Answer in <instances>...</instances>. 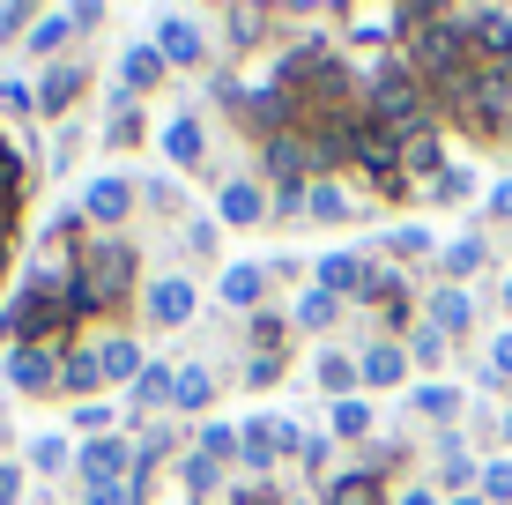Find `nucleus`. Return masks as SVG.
I'll list each match as a JSON object with an SVG mask.
<instances>
[{"label": "nucleus", "mask_w": 512, "mask_h": 505, "mask_svg": "<svg viewBox=\"0 0 512 505\" xmlns=\"http://www.w3.org/2000/svg\"><path fill=\"white\" fill-rule=\"evenodd\" d=\"M372 127H386V134H401V142H409V134H423V119H431V104H423V82L409 75V60H386L379 75H372Z\"/></svg>", "instance_id": "obj_1"}, {"label": "nucleus", "mask_w": 512, "mask_h": 505, "mask_svg": "<svg viewBox=\"0 0 512 505\" xmlns=\"http://www.w3.org/2000/svg\"><path fill=\"white\" fill-rule=\"evenodd\" d=\"M75 283L90 290L97 312L119 305V298L134 290V246H127V238H90V246H82V260H75Z\"/></svg>", "instance_id": "obj_2"}, {"label": "nucleus", "mask_w": 512, "mask_h": 505, "mask_svg": "<svg viewBox=\"0 0 512 505\" xmlns=\"http://www.w3.org/2000/svg\"><path fill=\"white\" fill-rule=\"evenodd\" d=\"M260 164H268V179H275V194H305L312 186V134H275V142H260Z\"/></svg>", "instance_id": "obj_3"}, {"label": "nucleus", "mask_w": 512, "mask_h": 505, "mask_svg": "<svg viewBox=\"0 0 512 505\" xmlns=\"http://www.w3.org/2000/svg\"><path fill=\"white\" fill-rule=\"evenodd\" d=\"M75 468H82V483H90V491H104V483H134V446L119 439V431H112V439H90V446L75 454Z\"/></svg>", "instance_id": "obj_4"}, {"label": "nucleus", "mask_w": 512, "mask_h": 505, "mask_svg": "<svg viewBox=\"0 0 512 505\" xmlns=\"http://www.w3.org/2000/svg\"><path fill=\"white\" fill-rule=\"evenodd\" d=\"M60 357L67 350H8V387L15 394H52L60 387Z\"/></svg>", "instance_id": "obj_5"}, {"label": "nucleus", "mask_w": 512, "mask_h": 505, "mask_svg": "<svg viewBox=\"0 0 512 505\" xmlns=\"http://www.w3.org/2000/svg\"><path fill=\"white\" fill-rule=\"evenodd\" d=\"M216 208H223V223H238V231H253V223H268V186L260 179H223V194H216Z\"/></svg>", "instance_id": "obj_6"}, {"label": "nucleus", "mask_w": 512, "mask_h": 505, "mask_svg": "<svg viewBox=\"0 0 512 505\" xmlns=\"http://www.w3.org/2000/svg\"><path fill=\"white\" fill-rule=\"evenodd\" d=\"M156 52H164V67H201V60H208L193 15H164V23H156Z\"/></svg>", "instance_id": "obj_7"}, {"label": "nucleus", "mask_w": 512, "mask_h": 505, "mask_svg": "<svg viewBox=\"0 0 512 505\" xmlns=\"http://www.w3.org/2000/svg\"><path fill=\"white\" fill-rule=\"evenodd\" d=\"M149 320L156 327H186L193 320V283L186 275H156L149 283Z\"/></svg>", "instance_id": "obj_8"}, {"label": "nucleus", "mask_w": 512, "mask_h": 505, "mask_svg": "<svg viewBox=\"0 0 512 505\" xmlns=\"http://www.w3.org/2000/svg\"><path fill=\"white\" fill-rule=\"evenodd\" d=\"M82 82H90V75H82V67H75V60H60V67H45V82H38V112H45V119H60V112H75V97H82Z\"/></svg>", "instance_id": "obj_9"}, {"label": "nucleus", "mask_w": 512, "mask_h": 505, "mask_svg": "<svg viewBox=\"0 0 512 505\" xmlns=\"http://www.w3.org/2000/svg\"><path fill=\"white\" fill-rule=\"evenodd\" d=\"M97 364H104V379H112V387H134V379L149 372V357H141L134 335H104V342H97Z\"/></svg>", "instance_id": "obj_10"}, {"label": "nucleus", "mask_w": 512, "mask_h": 505, "mask_svg": "<svg viewBox=\"0 0 512 505\" xmlns=\"http://www.w3.org/2000/svg\"><path fill=\"white\" fill-rule=\"evenodd\" d=\"M268 298V268H260V260H231V268H223V305H260Z\"/></svg>", "instance_id": "obj_11"}, {"label": "nucleus", "mask_w": 512, "mask_h": 505, "mask_svg": "<svg viewBox=\"0 0 512 505\" xmlns=\"http://www.w3.org/2000/svg\"><path fill=\"white\" fill-rule=\"evenodd\" d=\"M401 372H409V350H401V342H372V350L357 357V379H364V387H394Z\"/></svg>", "instance_id": "obj_12"}, {"label": "nucleus", "mask_w": 512, "mask_h": 505, "mask_svg": "<svg viewBox=\"0 0 512 505\" xmlns=\"http://www.w3.org/2000/svg\"><path fill=\"white\" fill-rule=\"evenodd\" d=\"M127 208H134V186L127 179H97L90 194H82V216H90V223H119Z\"/></svg>", "instance_id": "obj_13"}, {"label": "nucleus", "mask_w": 512, "mask_h": 505, "mask_svg": "<svg viewBox=\"0 0 512 505\" xmlns=\"http://www.w3.org/2000/svg\"><path fill=\"white\" fill-rule=\"evenodd\" d=\"M97 387H104V364H97V350H67V357H60V394H82V402H90Z\"/></svg>", "instance_id": "obj_14"}, {"label": "nucleus", "mask_w": 512, "mask_h": 505, "mask_svg": "<svg viewBox=\"0 0 512 505\" xmlns=\"http://www.w3.org/2000/svg\"><path fill=\"white\" fill-rule=\"evenodd\" d=\"M216 402V372L208 364H179V379H171V409H208Z\"/></svg>", "instance_id": "obj_15"}, {"label": "nucleus", "mask_w": 512, "mask_h": 505, "mask_svg": "<svg viewBox=\"0 0 512 505\" xmlns=\"http://www.w3.org/2000/svg\"><path fill=\"white\" fill-rule=\"evenodd\" d=\"M327 505H386V491H379L372 468H349V476L327 483Z\"/></svg>", "instance_id": "obj_16"}, {"label": "nucleus", "mask_w": 512, "mask_h": 505, "mask_svg": "<svg viewBox=\"0 0 512 505\" xmlns=\"http://www.w3.org/2000/svg\"><path fill=\"white\" fill-rule=\"evenodd\" d=\"M67 38H75V8H52V15H38V23H30V52H45V60H52V52H60Z\"/></svg>", "instance_id": "obj_17"}, {"label": "nucleus", "mask_w": 512, "mask_h": 505, "mask_svg": "<svg viewBox=\"0 0 512 505\" xmlns=\"http://www.w3.org/2000/svg\"><path fill=\"white\" fill-rule=\"evenodd\" d=\"M342 216H349V194L334 179H312L305 186V223H342Z\"/></svg>", "instance_id": "obj_18"}, {"label": "nucleus", "mask_w": 512, "mask_h": 505, "mask_svg": "<svg viewBox=\"0 0 512 505\" xmlns=\"http://www.w3.org/2000/svg\"><path fill=\"white\" fill-rule=\"evenodd\" d=\"M164 156H171V164H201V119H193V112H179L164 127Z\"/></svg>", "instance_id": "obj_19"}, {"label": "nucleus", "mask_w": 512, "mask_h": 505, "mask_svg": "<svg viewBox=\"0 0 512 505\" xmlns=\"http://www.w3.org/2000/svg\"><path fill=\"white\" fill-rule=\"evenodd\" d=\"M468 320H475V298H468V290H438V298H431V327H438V335H461Z\"/></svg>", "instance_id": "obj_20"}, {"label": "nucleus", "mask_w": 512, "mask_h": 505, "mask_svg": "<svg viewBox=\"0 0 512 505\" xmlns=\"http://www.w3.org/2000/svg\"><path fill=\"white\" fill-rule=\"evenodd\" d=\"M290 320H297V327H312V335H320V327H334V320H342V298H327V290H305V298L290 305Z\"/></svg>", "instance_id": "obj_21"}, {"label": "nucleus", "mask_w": 512, "mask_h": 505, "mask_svg": "<svg viewBox=\"0 0 512 505\" xmlns=\"http://www.w3.org/2000/svg\"><path fill=\"white\" fill-rule=\"evenodd\" d=\"M438 156H446V149H438V134L423 127V134H409V142H401V171H416V179H438Z\"/></svg>", "instance_id": "obj_22"}, {"label": "nucleus", "mask_w": 512, "mask_h": 505, "mask_svg": "<svg viewBox=\"0 0 512 505\" xmlns=\"http://www.w3.org/2000/svg\"><path fill=\"white\" fill-rule=\"evenodd\" d=\"M223 30H231V52H253L260 30H268V8H231V15H223Z\"/></svg>", "instance_id": "obj_23"}, {"label": "nucleus", "mask_w": 512, "mask_h": 505, "mask_svg": "<svg viewBox=\"0 0 512 505\" xmlns=\"http://www.w3.org/2000/svg\"><path fill=\"white\" fill-rule=\"evenodd\" d=\"M119 67H127V90L141 97V90H149L156 75H164V52H156V45H134V52H127V60H119Z\"/></svg>", "instance_id": "obj_24"}, {"label": "nucleus", "mask_w": 512, "mask_h": 505, "mask_svg": "<svg viewBox=\"0 0 512 505\" xmlns=\"http://www.w3.org/2000/svg\"><path fill=\"white\" fill-rule=\"evenodd\" d=\"M171 379H179L171 364H149V372L134 379V402H141V409H164V402H171Z\"/></svg>", "instance_id": "obj_25"}, {"label": "nucleus", "mask_w": 512, "mask_h": 505, "mask_svg": "<svg viewBox=\"0 0 512 505\" xmlns=\"http://www.w3.org/2000/svg\"><path fill=\"white\" fill-rule=\"evenodd\" d=\"M320 387L334 394V402H349V387H357V364H349L342 350H327V357H320Z\"/></svg>", "instance_id": "obj_26"}, {"label": "nucleus", "mask_w": 512, "mask_h": 505, "mask_svg": "<svg viewBox=\"0 0 512 505\" xmlns=\"http://www.w3.org/2000/svg\"><path fill=\"white\" fill-rule=\"evenodd\" d=\"M67 461H75V446H67L60 431H52V439H30V468H38V476H60Z\"/></svg>", "instance_id": "obj_27"}, {"label": "nucleus", "mask_w": 512, "mask_h": 505, "mask_svg": "<svg viewBox=\"0 0 512 505\" xmlns=\"http://www.w3.org/2000/svg\"><path fill=\"white\" fill-rule=\"evenodd\" d=\"M193 454H208V461L231 468V461H238V431H231V424H201V446H193Z\"/></svg>", "instance_id": "obj_28"}, {"label": "nucleus", "mask_w": 512, "mask_h": 505, "mask_svg": "<svg viewBox=\"0 0 512 505\" xmlns=\"http://www.w3.org/2000/svg\"><path fill=\"white\" fill-rule=\"evenodd\" d=\"M179 476H186V491H201V498H208V491L223 483V461H208V454H186V461H179Z\"/></svg>", "instance_id": "obj_29"}, {"label": "nucleus", "mask_w": 512, "mask_h": 505, "mask_svg": "<svg viewBox=\"0 0 512 505\" xmlns=\"http://www.w3.org/2000/svg\"><path fill=\"white\" fill-rule=\"evenodd\" d=\"M416 409H423V416H438V424H446V416L461 409V394H453V387H438V379H431V387H416Z\"/></svg>", "instance_id": "obj_30"}, {"label": "nucleus", "mask_w": 512, "mask_h": 505, "mask_svg": "<svg viewBox=\"0 0 512 505\" xmlns=\"http://www.w3.org/2000/svg\"><path fill=\"white\" fill-rule=\"evenodd\" d=\"M334 431H342V439H364V431H372V409L364 402H334Z\"/></svg>", "instance_id": "obj_31"}, {"label": "nucleus", "mask_w": 512, "mask_h": 505, "mask_svg": "<svg viewBox=\"0 0 512 505\" xmlns=\"http://www.w3.org/2000/svg\"><path fill=\"white\" fill-rule=\"evenodd\" d=\"M483 268V238H461V246H446V275H475Z\"/></svg>", "instance_id": "obj_32"}, {"label": "nucleus", "mask_w": 512, "mask_h": 505, "mask_svg": "<svg viewBox=\"0 0 512 505\" xmlns=\"http://www.w3.org/2000/svg\"><path fill=\"white\" fill-rule=\"evenodd\" d=\"M483 498L512 505V461H490V468H483Z\"/></svg>", "instance_id": "obj_33"}, {"label": "nucleus", "mask_w": 512, "mask_h": 505, "mask_svg": "<svg viewBox=\"0 0 512 505\" xmlns=\"http://www.w3.org/2000/svg\"><path fill=\"white\" fill-rule=\"evenodd\" d=\"M30 104H38V90H30V82L0 75V112H30Z\"/></svg>", "instance_id": "obj_34"}, {"label": "nucleus", "mask_w": 512, "mask_h": 505, "mask_svg": "<svg viewBox=\"0 0 512 505\" xmlns=\"http://www.w3.org/2000/svg\"><path fill=\"white\" fill-rule=\"evenodd\" d=\"M75 424L90 431V439H112V409H104V402H82V409H75Z\"/></svg>", "instance_id": "obj_35"}, {"label": "nucleus", "mask_w": 512, "mask_h": 505, "mask_svg": "<svg viewBox=\"0 0 512 505\" xmlns=\"http://www.w3.org/2000/svg\"><path fill=\"white\" fill-rule=\"evenodd\" d=\"M438 454H446V483H475V461H468V454H461V446H453V439L438 446Z\"/></svg>", "instance_id": "obj_36"}, {"label": "nucleus", "mask_w": 512, "mask_h": 505, "mask_svg": "<svg viewBox=\"0 0 512 505\" xmlns=\"http://www.w3.org/2000/svg\"><path fill=\"white\" fill-rule=\"evenodd\" d=\"M409 357H423V364H438V357H446V335H438V327H423V335L409 342Z\"/></svg>", "instance_id": "obj_37"}, {"label": "nucleus", "mask_w": 512, "mask_h": 505, "mask_svg": "<svg viewBox=\"0 0 512 505\" xmlns=\"http://www.w3.org/2000/svg\"><path fill=\"white\" fill-rule=\"evenodd\" d=\"M431 194H438V201H461V194H468V171H438Z\"/></svg>", "instance_id": "obj_38"}, {"label": "nucleus", "mask_w": 512, "mask_h": 505, "mask_svg": "<svg viewBox=\"0 0 512 505\" xmlns=\"http://www.w3.org/2000/svg\"><path fill=\"white\" fill-rule=\"evenodd\" d=\"M30 23H38V8H0V45H8L15 30H30Z\"/></svg>", "instance_id": "obj_39"}, {"label": "nucleus", "mask_w": 512, "mask_h": 505, "mask_svg": "<svg viewBox=\"0 0 512 505\" xmlns=\"http://www.w3.org/2000/svg\"><path fill=\"white\" fill-rule=\"evenodd\" d=\"M245 379H253V387H275V379H282V357H253V364H245Z\"/></svg>", "instance_id": "obj_40"}, {"label": "nucleus", "mask_w": 512, "mask_h": 505, "mask_svg": "<svg viewBox=\"0 0 512 505\" xmlns=\"http://www.w3.org/2000/svg\"><path fill=\"white\" fill-rule=\"evenodd\" d=\"M23 498V468H0V505H15Z\"/></svg>", "instance_id": "obj_41"}, {"label": "nucleus", "mask_w": 512, "mask_h": 505, "mask_svg": "<svg viewBox=\"0 0 512 505\" xmlns=\"http://www.w3.org/2000/svg\"><path fill=\"white\" fill-rule=\"evenodd\" d=\"M490 216H505V223H512V179L498 186V194H490Z\"/></svg>", "instance_id": "obj_42"}, {"label": "nucleus", "mask_w": 512, "mask_h": 505, "mask_svg": "<svg viewBox=\"0 0 512 505\" xmlns=\"http://www.w3.org/2000/svg\"><path fill=\"white\" fill-rule=\"evenodd\" d=\"M490 364H498V372L512 379V335H498V350H490Z\"/></svg>", "instance_id": "obj_43"}, {"label": "nucleus", "mask_w": 512, "mask_h": 505, "mask_svg": "<svg viewBox=\"0 0 512 505\" xmlns=\"http://www.w3.org/2000/svg\"><path fill=\"white\" fill-rule=\"evenodd\" d=\"M401 505H438V498H431V491H409V498H401Z\"/></svg>", "instance_id": "obj_44"}, {"label": "nucleus", "mask_w": 512, "mask_h": 505, "mask_svg": "<svg viewBox=\"0 0 512 505\" xmlns=\"http://www.w3.org/2000/svg\"><path fill=\"white\" fill-rule=\"evenodd\" d=\"M453 505H490V498H483V491H461V498H453Z\"/></svg>", "instance_id": "obj_45"}, {"label": "nucleus", "mask_w": 512, "mask_h": 505, "mask_svg": "<svg viewBox=\"0 0 512 505\" xmlns=\"http://www.w3.org/2000/svg\"><path fill=\"white\" fill-rule=\"evenodd\" d=\"M505 439H512V409H505Z\"/></svg>", "instance_id": "obj_46"}, {"label": "nucleus", "mask_w": 512, "mask_h": 505, "mask_svg": "<svg viewBox=\"0 0 512 505\" xmlns=\"http://www.w3.org/2000/svg\"><path fill=\"white\" fill-rule=\"evenodd\" d=\"M505 305H512V283H505Z\"/></svg>", "instance_id": "obj_47"}]
</instances>
